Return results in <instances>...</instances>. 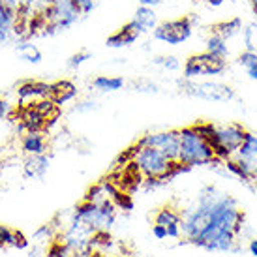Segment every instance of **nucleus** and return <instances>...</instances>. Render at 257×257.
<instances>
[{"mask_svg":"<svg viewBox=\"0 0 257 257\" xmlns=\"http://www.w3.org/2000/svg\"><path fill=\"white\" fill-rule=\"evenodd\" d=\"M154 223L164 225L167 229V236H171V238H180L182 236V231H180L182 216H180V210L173 208L171 205L158 208V212L154 214Z\"/></svg>","mask_w":257,"mask_h":257,"instance_id":"nucleus-14","label":"nucleus"},{"mask_svg":"<svg viewBox=\"0 0 257 257\" xmlns=\"http://www.w3.org/2000/svg\"><path fill=\"white\" fill-rule=\"evenodd\" d=\"M124 85H126V81L120 75H98L92 79V88L103 94L118 92L124 88Z\"/></svg>","mask_w":257,"mask_h":257,"instance_id":"nucleus-23","label":"nucleus"},{"mask_svg":"<svg viewBox=\"0 0 257 257\" xmlns=\"http://www.w3.org/2000/svg\"><path fill=\"white\" fill-rule=\"evenodd\" d=\"M17 118H19V130H23V132H43V130H47V116H43L34 105H21Z\"/></svg>","mask_w":257,"mask_h":257,"instance_id":"nucleus-15","label":"nucleus"},{"mask_svg":"<svg viewBox=\"0 0 257 257\" xmlns=\"http://www.w3.org/2000/svg\"><path fill=\"white\" fill-rule=\"evenodd\" d=\"M88 60H92V53L86 49H81V51H77V53H73L72 57L68 58V68H70V70H79V68L85 64V62H88Z\"/></svg>","mask_w":257,"mask_h":257,"instance_id":"nucleus-31","label":"nucleus"},{"mask_svg":"<svg viewBox=\"0 0 257 257\" xmlns=\"http://www.w3.org/2000/svg\"><path fill=\"white\" fill-rule=\"evenodd\" d=\"M8 10H12L14 14H17L19 10H21V0H0Z\"/></svg>","mask_w":257,"mask_h":257,"instance_id":"nucleus-38","label":"nucleus"},{"mask_svg":"<svg viewBox=\"0 0 257 257\" xmlns=\"http://www.w3.org/2000/svg\"><path fill=\"white\" fill-rule=\"evenodd\" d=\"M77 98V86L73 85L72 81L62 79L57 83H51V100L57 103L58 107L64 105L68 101H72Z\"/></svg>","mask_w":257,"mask_h":257,"instance_id":"nucleus-17","label":"nucleus"},{"mask_svg":"<svg viewBox=\"0 0 257 257\" xmlns=\"http://www.w3.org/2000/svg\"><path fill=\"white\" fill-rule=\"evenodd\" d=\"M116 205L111 199H101L98 203L94 201H83L73 210L75 220H81L83 223L90 225L94 231H109L114 225L116 220Z\"/></svg>","mask_w":257,"mask_h":257,"instance_id":"nucleus-5","label":"nucleus"},{"mask_svg":"<svg viewBox=\"0 0 257 257\" xmlns=\"http://www.w3.org/2000/svg\"><path fill=\"white\" fill-rule=\"evenodd\" d=\"M205 51L218 58H225V60H229V55H231L229 42L225 38H221L220 34H216V32L208 34L207 42H205Z\"/></svg>","mask_w":257,"mask_h":257,"instance_id":"nucleus-25","label":"nucleus"},{"mask_svg":"<svg viewBox=\"0 0 257 257\" xmlns=\"http://www.w3.org/2000/svg\"><path fill=\"white\" fill-rule=\"evenodd\" d=\"M195 25H197V17L193 14L169 19V21L158 23V27L152 30V38L165 45H182L193 36Z\"/></svg>","mask_w":257,"mask_h":257,"instance_id":"nucleus-9","label":"nucleus"},{"mask_svg":"<svg viewBox=\"0 0 257 257\" xmlns=\"http://www.w3.org/2000/svg\"><path fill=\"white\" fill-rule=\"evenodd\" d=\"M45 17V30L42 36H55L66 32L75 27L83 14L79 12L75 0H62V2H51V6L43 12Z\"/></svg>","mask_w":257,"mask_h":257,"instance_id":"nucleus-6","label":"nucleus"},{"mask_svg":"<svg viewBox=\"0 0 257 257\" xmlns=\"http://www.w3.org/2000/svg\"><path fill=\"white\" fill-rule=\"evenodd\" d=\"M233 160L240 165L248 182L257 179V134H251V132L246 134L242 145L236 150Z\"/></svg>","mask_w":257,"mask_h":257,"instance_id":"nucleus-11","label":"nucleus"},{"mask_svg":"<svg viewBox=\"0 0 257 257\" xmlns=\"http://www.w3.org/2000/svg\"><path fill=\"white\" fill-rule=\"evenodd\" d=\"M236 64L242 68L246 75L251 79V81H257V53H251V51L244 49L238 57H236Z\"/></svg>","mask_w":257,"mask_h":257,"instance_id":"nucleus-26","label":"nucleus"},{"mask_svg":"<svg viewBox=\"0 0 257 257\" xmlns=\"http://www.w3.org/2000/svg\"><path fill=\"white\" fill-rule=\"evenodd\" d=\"M242 29H244L242 17H231L227 21H221L218 25H214L212 32L220 34L221 38H225L227 42H231V40H235V38H238L242 34Z\"/></svg>","mask_w":257,"mask_h":257,"instance_id":"nucleus-21","label":"nucleus"},{"mask_svg":"<svg viewBox=\"0 0 257 257\" xmlns=\"http://www.w3.org/2000/svg\"><path fill=\"white\" fill-rule=\"evenodd\" d=\"M75 4H77L79 12L83 15H88L92 14L94 10H96V4H98V0H75Z\"/></svg>","mask_w":257,"mask_h":257,"instance_id":"nucleus-36","label":"nucleus"},{"mask_svg":"<svg viewBox=\"0 0 257 257\" xmlns=\"http://www.w3.org/2000/svg\"><path fill=\"white\" fill-rule=\"evenodd\" d=\"M137 2H139V6L154 8V10H156L158 6H162V4H164V0H137Z\"/></svg>","mask_w":257,"mask_h":257,"instance_id":"nucleus-40","label":"nucleus"},{"mask_svg":"<svg viewBox=\"0 0 257 257\" xmlns=\"http://www.w3.org/2000/svg\"><path fill=\"white\" fill-rule=\"evenodd\" d=\"M195 130L201 136L207 139V143L212 147L216 154V160H231L236 154V150L240 149L244 137H246V130L240 124H225V126H218L214 122H195L193 124Z\"/></svg>","mask_w":257,"mask_h":257,"instance_id":"nucleus-2","label":"nucleus"},{"mask_svg":"<svg viewBox=\"0 0 257 257\" xmlns=\"http://www.w3.org/2000/svg\"><path fill=\"white\" fill-rule=\"evenodd\" d=\"M51 6V0H21V10L17 12V19L30 21L32 17L42 15Z\"/></svg>","mask_w":257,"mask_h":257,"instance_id":"nucleus-24","label":"nucleus"},{"mask_svg":"<svg viewBox=\"0 0 257 257\" xmlns=\"http://www.w3.org/2000/svg\"><path fill=\"white\" fill-rule=\"evenodd\" d=\"M15 53L17 57L25 60L27 64L36 66L43 60V53L40 51L36 43H32L30 40H23V42H15Z\"/></svg>","mask_w":257,"mask_h":257,"instance_id":"nucleus-20","label":"nucleus"},{"mask_svg":"<svg viewBox=\"0 0 257 257\" xmlns=\"http://www.w3.org/2000/svg\"><path fill=\"white\" fill-rule=\"evenodd\" d=\"M111 201L116 205V208H122V210H132V208H134V201H132V197H130L128 193H122L120 190L114 193Z\"/></svg>","mask_w":257,"mask_h":257,"instance_id":"nucleus-32","label":"nucleus"},{"mask_svg":"<svg viewBox=\"0 0 257 257\" xmlns=\"http://www.w3.org/2000/svg\"><path fill=\"white\" fill-rule=\"evenodd\" d=\"M180 216V231L188 244L207 251H235L236 236L244 227V210L231 193L205 186Z\"/></svg>","mask_w":257,"mask_h":257,"instance_id":"nucleus-1","label":"nucleus"},{"mask_svg":"<svg viewBox=\"0 0 257 257\" xmlns=\"http://www.w3.org/2000/svg\"><path fill=\"white\" fill-rule=\"evenodd\" d=\"M134 90L139 94H158L160 92V86L152 81V79H137V81H134Z\"/></svg>","mask_w":257,"mask_h":257,"instance_id":"nucleus-30","label":"nucleus"},{"mask_svg":"<svg viewBox=\"0 0 257 257\" xmlns=\"http://www.w3.org/2000/svg\"><path fill=\"white\" fill-rule=\"evenodd\" d=\"M248 250H250V253H251V255H253V257H257V238H255V240H251V242H250V246H248Z\"/></svg>","mask_w":257,"mask_h":257,"instance_id":"nucleus-42","label":"nucleus"},{"mask_svg":"<svg viewBox=\"0 0 257 257\" xmlns=\"http://www.w3.org/2000/svg\"><path fill=\"white\" fill-rule=\"evenodd\" d=\"M45 257H83V255L77 253V251H72L62 240H55V242L49 246Z\"/></svg>","mask_w":257,"mask_h":257,"instance_id":"nucleus-29","label":"nucleus"},{"mask_svg":"<svg viewBox=\"0 0 257 257\" xmlns=\"http://www.w3.org/2000/svg\"><path fill=\"white\" fill-rule=\"evenodd\" d=\"M12 236H14V229L0 223V250L6 246H12Z\"/></svg>","mask_w":257,"mask_h":257,"instance_id":"nucleus-35","label":"nucleus"},{"mask_svg":"<svg viewBox=\"0 0 257 257\" xmlns=\"http://www.w3.org/2000/svg\"><path fill=\"white\" fill-rule=\"evenodd\" d=\"M152 235L156 236L158 240H164V238H167V229H165L164 225L154 223V225H152Z\"/></svg>","mask_w":257,"mask_h":257,"instance_id":"nucleus-37","label":"nucleus"},{"mask_svg":"<svg viewBox=\"0 0 257 257\" xmlns=\"http://www.w3.org/2000/svg\"><path fill=\"white\" fill-rule=\"evenodd\" d=\"M203 4H207V6H210V8H220V6H223L227 0H201Z\"/></svg>","mask_w":257,"mask_h":257,"instance_id":"nucleus-41","label":"nucleus"},{"mask_svg":"<svg viewBox=\"0 0 257 257\" xmlns=\"http://www.w3.org/2000/svg\"><path fill=\"white\" fill-rule=\"evenodd\" d=\"M29 238L25 236V233L23 231H19V229H14V236H12V246L14 248H17V250H27L29 248Z\"/></svg>","mask_w":257,"mask_h":257,"instance_id":"nucleus-34","label":"nucleus"},{"mask_svg":"<svg viewBox=\"0 0 257 257\" xmlns=\"http://www.w3.org/2000/svg\"><path fill=\"white\" fill-rule=\"evenodd\" d=\"M132 162L143 175V179L149 180V186L162 184V179L171 171L173 164H175L162 150L152 149V147H139V145H137V150Z\"/></svg>","mask_w":257,"mask_h":257,"instance_id":"nucleus-4","label":"nucleus"},{"mask_svg":"<svg viewBox=\"0 0 257 257\" xmlns=\"http://www.w3.org/2000/svg\"><path fill=\"white\" fill-rule=\"evenodd\" d=\"M250 6H251V12L257 15V0H250Z\"/></svg>","mask_w":257,"mask_h":257,"instance_id":"nucleus-43","label":"nucleus"},{"mask_svg":"<svg viewBox=\"0 0 257 257\" xmlns=\"http://www.w3.org/2000/svg\"><path fill=\"white\" fill-rule=\"evenodd\" d=\"M15 23H17V14L8 10L0 2V45L15 42Z\"/></svg>","mask_w":257,"mask_h":257,"instance_id":"nucleus-16","label":"nucleus"},{"mask_svg":"<svg viewBox=\"0 0 257 257\" xmlns=\"http://www.w3.org/2000/svg\"><path fill=\"white\" fill-rule=\"evenodd\" d=\"M10 114H12V105H10L6 100H0V120H2V118H8Z\"/></svg>","mask_w":257,"mask_h":257,"instance_id":"nucleus-39","label":"nucleus"},{"mask_svg":"<svg viewBox=\"0 0 257 257\" xmlns=\"http://www.w3.org/2000/svg\"><path fill=\"white\" fill-rule=\"evenodd\" d=\"M96 109H98V101L92 100V98H86V100L77 101L73 111H75V113H92Z\"/></svg>","mask_w":257,"mask_h":257,"instance_id":"nucleus-33","label":"nucleus"},{"mask_svg":"<svg viewBox=\"0 0 257 257\" xmlns=\"http://www.w3.org/2000/svg\"><path fill=\"white\" fill-rule=\"evenodd\" d=\"M17 98H19V105H30L38 100H45L51 98V83H43V81H25L17 86Z\"/></svg>","mask_w":257,"mask_h":257,"instance_id":"nucleus-12","label":"nucleus"},{"mask_svg":"<svg viewBox=\"0 0 257 257\" xmlns=\"http://www.w3.org/2000/svg\"><path fill=\"white\" fill-rule=\"evenodd\" d=\"M139 147H152V149L162 150L165 156L177 162L180 150V132L179 130H167V132H154L147 134L137 141Z\"/></svg>","mask_w":257,"mask_h":257,"instance_id":"nucleus-10","label":"nucleus"},{"mask_svg":"<svg viewBox=\"0 0 257 257\" xmlns=\"http://www.w3.org/2000/svg\"><path fill=\"white\" fill-rule=\"evenodd\" d=\"M132 21L137 23V27L143 30V34H149L158 27V15L154 12V8L139 6L136 10V14H134V17H132Z\"/></svg>","mask_w":257,"mask_h":257,"instance_id":"nucleus-22","label":"nucleus"},{"mask_svg":"<svg viewBox=\"0 0 257 257\" xmlns=\"http://www.w3.org/2000/svg\"><path fill=\"white\" fill-rule=\"evenodd\" d=\"M179 132H180V150H179L180 164H184L193 169V167H203V165H210L212 162H218L212 147L195 130L193 124L179 130Z\"/></svg>","mask_w":257,"mask_h":257,"instance_id":"nucleus-3","label":"nucleus"},{"mask_svg":"<svg viewBox=\"0 0 257 257\" xmlns=\"http://www.w3.org/2000/svg\"><path fill=\"white\" fill-rule=\"evenodd\" d=\"M21 149L27 156H40L47 152V139L43 136V132H27L23 136Z\"/></svg>","mask_w":257,"mask_h":257,"instance_id":"nucleus-18","label":"nucleus"},{"mask_svg":"<svg viewBox=\"0 0 257 257\" xmlns=\"http://www.w3.org/2000/svg\"><path fill=\"white\" fill-rule=\"evenodd\" d=\"M103 257H122V255H103Z\"/></svg>","mask_w":257,"mask_h":257,"instance_id":"nucleus-45","label":"nucleus"},{"mask_svg":"<svg viewBox=\"0 0 257 257\" xmlns=\"http://www.w3.org/2000/svg\"><path fill=\"white\" fill-rule=\"evenodd\" d=\"M51 2H62V0H51Z\"/></svg>","mask_w":257,"mask_h":257,"instance_id":"nucleus-46","label":"nucleus"},{"mask_svg":"<svg viewBox=\"0 0 257 257\" xmlns=\"http://www.w3.org/2000/svg\"><path fill=\"white\" fill-rule=\"evenodd\" d=\"M242 45L246 51H251V53H257V21L244 23L242 29Z\"/></svg>","mask_w":257,"mask_h":257,"instance_id":"nucleus-27","label":"nucleus"},{"mask_svg":"<svg viewBox=\"0 0 257 257\" xmlns=\"http://www.w3.org/2000/svg\"><path fill=\"white\" fill-rule=\"evenodd\" d=\"M152 64L165 70V72H179L180 68H182V62L175 55H160V57H154L152 58Z\"/></svg>","mask_w":257,"mask_h":257,"instance_id":"nucleus-28","label":"nucleus"},{"mask_svg":"<svg viewBox=\"0 0 257 257\" xmlns=\"http://www.w3.org/2000/svg\"><path fill=\"white\" fill-rule=\"evenodd\" d=\"M180 92L192 98H199L205 101H218V103H227L235 100V90L233 86L220 83V81H190V79H179Z\"/></svg>","mask_w":257,"mask_h":257,"instance_id":"nucleus-7","label":"nucleus"},{"mask_svg":"<svg viewBox=\"0 0 257 257\" xmlns=\"http://www.w3.org/2000/svg\"><path fill=\"white\" fill-rule=\"evenodd\" d=\"M143 36V30L137 27L136 21H132L130 19L122 29H118L114 34L105 40V45L111 47V49H122V47H132L134 43L139 40V38Z\"/></svg>","mask_w":257,"mask_h":257,"instance_id":"nucleus-13","label":"nucleus"},{"mask_svg":"<svg viewBox=\"0 0 257 257\" xmlns=\"http://www.w3.org/2000/svg\"><path fill=\"white\" fill-rule=\"evenodd\" d=\"M227 60L225 58H218L210 55L207 51L192 55L184 60L182 64V77L195 81V79H205V77H220L227 72Z\"/></svg>","mask_w":257,"mask_h":257,"instance_id":"nucleus-8","label":"nucleus"},{"mask_svg":"<svg viewBox=\"0 0 257 257\" xmlns=\"http://www.w3.org/2000/svg\"><path fill=\"white\" fill-rule=\"evenodd\" d=\"M51 165V158L47 154H40V156H29L27 162L23 165V171L27 179H40L45 177V173Z\"/></svg>","mask_w":257,"mask_h":257,"instance_id":"nucleus-19","label":"nucleus"},{"mask_svg":"<svg viewBox=\"0 0 257 257\" xmlns=\"http://www.w3.org/2000/svg\"><path fill=\"white\" fill-rule=\"evenodd\" d=\"M88 257H103V253H101V251H92Z\"/></svg>","mask_w":257,"mask_h":257,"instance_id":"nucleus-44","label":"nucleus"}]
</instances>
